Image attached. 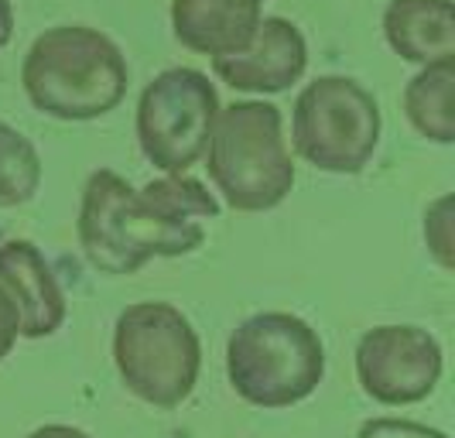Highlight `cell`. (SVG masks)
Masks as SVG:
<instances>
[{"label":"cell","mask_w":455,"mask_h":438,"mask_svg":"<svg viewBox=\"0 0 455 438\" xmlns=\"http://www.w3.org/2000/svg\"><path fill=\"white\" fill-rule=\"evenodd\" d=\"M216 114L220 90L205 72L188 66L158 72L140 90L134 114L144 162L164 175H185L203 162Z\"/></svg>","instance_id":"52a82bcc"},{"label":"cell","mask_w":455,"mask_h":438,"mask_svg":"<svg viewBox=\"0 0 455 438\" xmlns=\"http://www.w3.org/2000/svg\"><path fill=\"white\" fill-rule=\"evenodd\" d=\"M0 288L21 312L24 339H45L66 325L68 301L45 254L31 240L0 243Z\"/></svg>","instance_id":"30bf717a"},{"label":"cell","mask_w":455,"mask_h":438,"mask_svg":"<svg viewBox=\"0 0 455 438\" xmlns=\"http://www.w3.org/2000/svg\"><path fill=\"white\" fill-rule=\"evenodd\" d=\"M384 38L401 62H449L455 59V0H390Z\"/></svg>","instance_id":"7c38bea8"},{"label":"cell","mask_w":455,"mask_h":438,"mask_svg":"<svg viewBox=\"0 0 455 438\" xmlns=\"http://www.w3.org/2000/svg\"><path fill=\"white\" fill-rule=\"evenodd\" d=\"M42 188V155L18 127L0 123V209L28 206Z\"/></svg>","instance_id":"5bb4252c"},{"label":"cell","mask_w":455,"mask_h":438,"mask_svg":"<svg viewBox=\"0 0 455 438\" xmlns=\"http://www.w3.org/2000/svg\"><path fill=\"white\" fill-rule=\"evenodd\" d=\"M11 38H14V4L0 0V52L11 45Z\"/></svg>","instance_id":"d6986e66"},{"label":"cell","mask_w":455,"mask_h":438,"mask_svg":"<svg viewBox=\"0 0 455 438\" xmlns=\"http://www.w3.org/2000/svg\"><path fill=\"white\" fill-rule=\"evenodd\" d=\"M425 247L442 271H455V195L445 192L425 209Z\"/></svg>","instance_id":"9a60e30c"},{"label":"cell","mask_w":455,"mask_h":438,"mask_svg":"<svg viewBox=\"0 0 455 438\" xmlns=\"http://www.w3.org/2000/svg\"><path fill=\"white\" fill-rule=\"evenodd\" d=\"M356 438H452L438 428H428V425H418V421H408V418H370L360 425Z\"/></svg>","instance_id":"2e32d148"},{"label":"cell","mask_w":455,"mask_h":438,"mask_svg":"<svg viewBox=\"0 0 455 438\" xmlns=\"http://www.w3.org/2000/svg\"><path fill=\"white\" fill-rule=\"evenodd\" d=\"M18 339H21V312H18L14 299L0 288V363L14 353Z\"/></svg>","instance_id":"e0dca14e"},{"label":"cell","mask_w":455,"mask_h":438,"mask_svg":"<svg viewBox=\"0 0 455 438\" xmlns=\"http://www.w3.org/2000/svg\"><path fill=\"white\" fill-rule=\"evenodd\" d=\"M114 367L137 401L172 411L199 384L203 339L172 301H137L116 315Z\"/></svg>","instance_id":"5b68a950"},{"label":"cell","mask_w":455,"mask_h":438,"mask_svg":"<svg viewBox=\"0 0 455 438\" xmlns=\"http://www.w3.org/2000/svg\"><path fill=\"white\" fill-rule=\"evenodd\" d=\"M404 116L432 144H455V59L421 66L401 96Z\"/></svg>","instance_id":"4fadbf2b"},{"label":"cell","mask_w":455,"mask_h":438,"mask_svg":"<svg viewBox=\"0 0 455 438\" xmlns=\"http://www.w3.org/2000/svg\"><path fill=\"white\" fill-rule=\"evenodd\" d=\"M227 380L251 408H295L325 380L322 336L301 315L257 312L229 332Z\"/></svg>","instance_id":"277c9868"},{"label":"cell","mask_w":455,"mask_h":438,"mask_svg":"<svg viewBox=\"0 0 455 438\" xmlns=\"http://www.w3.org/2000/svg\"><path fill=\"white\" fill-rule=\"evenodd\" d=\"M21 86L38 114L86 123L114 114L127 100L131 66L110 35L86 24H59L31 42Z\"/></svg>","instance_id":"7a4b0ae2"},{"label":"cell","mask_w":455,"mask_h":438,"mask_svg":"<svg viewBox=\"0 0 455 438\" xmlns=\"http://www.w3.org/2000/svg\"><path fill=\"white\" fill-rule=\"evenodd\" d=\"M264 0H172V31L192 55L223 59L251 45Z\"/></svg>","instance_id":"8fae6325"},{"label":"cell","mask_w":455,"mask_h":438,"mask_svg":"<svg viewBox=\"0 0 455 438\" xmlns=\"http://www.w3.org/2000/svg\"><path fill=\"white\" fill-rule=\"evenodd\" d=\"M203 158L209 182L236 212H271L295 188L284 116L267 100H236L220 107Z\"/></svg>","instance_id":"3957f363"},{"label":"cell","mask_w":455,"mask_h":438,"mask_svg":"<svg viewBox=\"0 0 455 438\" xmlns=\"http://www.w3.org/2000/svg\"><path fill=\"white\" fill-rule=\"evenodd\" d=\"M384 134L377 96L360 79L319 76L298 92L291 114V151L329 175H360Z\"/></svg>","instance_id":"8992f818"},{"label":"cell","mask_w":455,"mask_h":438,"mask_svg":"<svg viewBox=\"0 0 455 438\" xmlns=\"http://www.w3.org/2000/svg\"><path fill=\"white\" fill-rule=\"evenodd\" d=\"M353 363L366 397L387 408H408L438 387L445 353L421 325H373L360 336Z\"/></svg>","instance_id":"ba28073f"},{"label":"cell","mask_w":455,"mask_h":438,"mask_svg":"<svg viewBox=\"0 0 455 438\" xmlns=\"http://www.w3.org/2000/svg\"><path fill=\"white\" fill-rule=\"evenodd\" d=\"M28 438H90L83 428H76V425H42V428H35Z\"/></svg>","instance_id":"ac0fdd59"},{"label":"cell","mask_w":455,"mask_h":438,"mask_svg":"<svg viewBox=\"0 0 455 438\" xmlns=\"http://www.w3.org/2000/svg\"><path fill=\"white\" fill-rule=\"evenodd\" d=\"M308 69V42L288 18H260L251 45L236 55L212 59L216 79L236 92L277 96L301 83Z\"/></svg>","instance_id":"9c48e42d"},{"label":"cell","mask_w":455,"mask_h":438,"mask_svg":"<svg viewBox=\"0 0 455 438\" xmlns=\"http://www.w3.org/2000/svg\"><path fill=\"white\" fill-rule=\"evenodd\" d=\"M220 199L192 175H161L134 188L114 168H96L79 199L76 236L100 275H137L155 257L196 254Z\"/></svg>","instance_id":"6da1fadb"}]
</instances>
